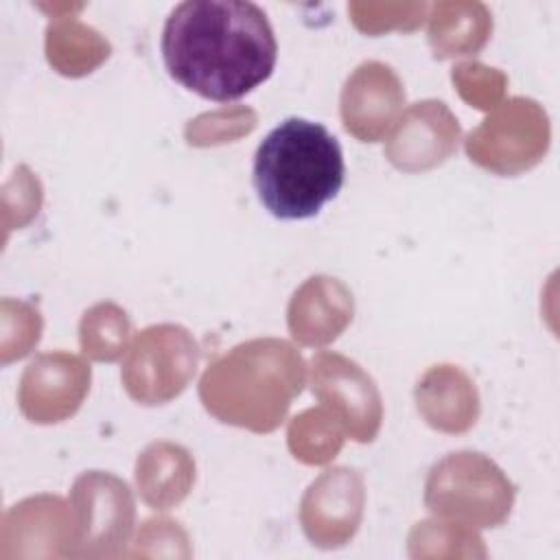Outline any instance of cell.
<instances>
[{"instance_id": "6da1fadb", "label": "cell", "mask_w": 560, "mask_h": 560, "mask_svg": "<svg viewBox=\"0 0 560 560\" xmlns=\"http://www.w3.org/2000/svg\"><path fill=\"white\" fill-rule=\"evenodd\" d=\"M162 59L186 90L217 103L243 98L265 83L278 44L265 11L247 0H186L166 18Z\"/></svg>"}, {"instance_id": "7a4b0ae2", "label": "cell", "mask_w": 560, "mask_h": 560, "mask_svg": "<svg viewBox=\"0 0 560 560\" xmlns=\"http://www.w3.org/2000/svg\"><path fill=\"white\" fill-rule=\"evenodd\" d=\"M346 164L339 140L322 125L289 116L254 153L252 182L258 201L282 221L315 217L343 186Z\"/></svg>"}, {"instance_id": "3957f363", "label": "cell", "mask_w": 560, "mask_h": 560, "mask_svg": "<svg viewBox=\"0 0 560 560\" xmlns=\"http://www.w3.org/2000/svg\"><path fill=\"white\" fill-rule=\"evenodd\" d=\"M304 385V361L284 341L254 339L217 359L199 383L203 407L221 422L273 431Z\"/></svg>"}, {"instance_id": "277c9868", "label": "cell", "mask_w": 560, "mask_h": 560, "mask_svg": "<svg viewBox=\"0 0 560 560\" xmlns=\"http://www.w3.org/2000/svg\"><path fill=\"white\" fill-rule=\"evenodd\" d=\"M197 343L186 328L162 324L142 330L122 365L129 396L142 405H160L177 396L197 368Z\"/></svg>"}, {"instance_id": "5b68a950", "label": "cell", "mask_w": 560, "mask_h": 560, "mask_svg": "<svg viewBox=\"0 0 560 560\" xmlns=\"http://www.w3.org/2000/svg\"><path fill=\"white\" fill-rule=\"evenodd\" d=\"M512 497V483L481 453H453L444 457L433 466L427 481L429 510L470 514L475 508L483 523H492V518L481 505L490 501L508 512Z\"/></svg>"}, {"instance_id": "8992f818", "label": "cell", "mask_w": 560, "mask_h": 560, "mask_svg": "<svg viewBox=\"0 0 560 560\" xmlns=\"http://www.w3.org/2000/svg\"><path fill=\"white\" fill-rule=\"evenodd\" d=\"M313 394L330 407L359 442H370L381 424V398L372 378L352 361L319 352L313 357Z\"/></svg>"}, {"instance_id": "52a82bcc", "label": "cell", "mask_w": 560, "mask_h": 560, "mask_svg": "<svg viewBox=\"0 0 560 560\" xmlns=\"http://www.w3.org/2000/svg\"><path fill=\"white\" fill-rule=\"evenodd\" d=\"M405 101L396 72L381 61L361 63L341 92V118L348 133L365 142L385 136Z\"/></svg>"}, {"instance_id": "ba28073f", "label": "cell", "mask_w": 560, "mask_h": 560, "mask_svg": "<svg viewBox=\"0 0 560 560\" xmlns=\"http://www.w3.org/2000/svg\"><path fill=\"white\" fill-rule=\"evenodd\" d=\"M459 136L457 118L442 101L416 103L400 120L387 147V158L405 171H420L444 162Z\"/></svg>"}, {"instance_id": "9c48e42d", "label": "cell", "mask_w": 560, "mask_h": 560, "mask_svg": "<svg viewBox=\"0 0 560 560\" xmlns=\"http://www.w3.org/2000/svg\"><path fill=\"white\" fill-rule=\"evenodd\" d=\"M85 372H90V368H85L79 359L63 352L37 357L22 376L20 407L24 416L31 418V422H42L50 392L55 400V418L61 420L70 416L81 405L88 387H59V383L81 376ZM50 413H52V402H50Z\"/></svg>"}]
</instances>
